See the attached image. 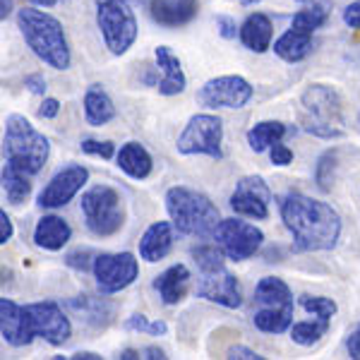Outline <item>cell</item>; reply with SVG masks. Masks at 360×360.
Wrapping results in <instances>:
<instances>
[{
    "label": "cell",
    "mask_w": 360,
    "mask_h": 360,
    "mask_svg": "<svg viewBox=\"0 0 360 360\" xmlns=\"http://www.w3.org/2000/svg\"><path fill=\"white\" fill-rule=\"evenodd\" d=\"M281 217L293 233L295 248L305 252L332 250L341 233V219L327 202L305 195H286L281 202Z\"/></svg>",
    "instance_id": "1"
},
{
    "label": "cell",
    "mask_w": 360,
    "mask_h": 360,
    "mask_svg": "<svg viewBox=\"0 0 360 360\" xmlns=\"http://www.w3.org/2000/svg\"><path fill=\"white\" fill-rule=\"evenodd\" d=\"M17 25L29 49L34 51L46 65L65 70L70 65V49L65 41L63 25L56 17L34 8H22L17 13Z\"/></svg>",
    "instance_id": "2"
},
{
    "label": "cell",
    "mask_w": 360,
    "mask_h": 360,
    "mask_svg": "<svg viewBox=\"0 0 360 360\" xmlns=\"http://www.w3.org/2000/svg\"><path fill=\"white\" fill-rule=\"evenodd\" d=\"M51 144L41 132L34 130L25 115H10L3 137V159L8 166L27 176H37L49 159Z\"/></svg>",
    "instance_id": "3"
},
{
    "label": "cell",
    "mask_w": 360,
    "mask_h": 360,
    "mask_svg": "<svg viewBox=\"0 0 360 360\" xmlns=\"http://www.w3.org/2000/svg\"><path fill=\"white\" fill-rule=\"evenodd\" d=\"M166 209L173 226L185 236H212L221 224L219 209L207 195L190 188H171L166 193Z\"/></svg>",
    "instance_id": "4"
},
{
    "label": "cell",
    "mask_w": 360,
    "mask_h": 360,
    "mask_svg": "<svg viewBox=\"0 0 360 360\" xmlns=\"http://www.w3.org/2000/svg\"><path fill=\"white\" fill-rule=\"evenodd\" d=\"M303 127L310 135L334 139L346 132L344 103L339 94L324 84H315L303 94Z\"/></svg>",
    "instance_id": "5"
},
{
    "label": "cell",
    "mask_w": 360,
    "mask_h": 360,
    "mask_svg": "<svg viewBox=\"0 0 360 360\" xmlns=\"http://www.w3.org/2000/svg\"><path fill=\"white\" fill-rule=\"evenodd\" d=\"M255 300L259 310L252 315V322L259 332L283 334L293 322V295L281 278L266 276L255 288Z\"/></svg>",
    "instance_id": "6"
},
{
    "label": "cell",
    "mask_w": 360,
    "mask_h": 360,
    "mask_svg": "<svg viewBox=\"0 0 360 360\" xmlns=\"http://www.w3.org/2000/svg\"><path fill=\"white\" fill-rule=\"evenodd\" d=\"M96 22L111 53L123 56L137 39V20L130 0H96Z\"/></svg>",
    "instance_id": "7"
},
{
    "label": "cell",
    "mask_w": 360,
    "mask_h": 360,
    "mask_svg": "<svg viewBox=\"0 0 360 360\" xmlns=\"http://www.w3.org/2000/svg\"><path fill=\"white\" fill-rule=\"evenodd\" d=\"M82 214L91 233L113 236L123 226V205L120 197L108 185H94L82 195Z\"/></svg>",
    "instance_id": "8"
},
{
    "label": "cell",
    "mask_w": 360,
    "mask_h": 360,
    "mask_svg": "<svg viewBox=\"0 0 360 360\" xmlns=\"http://www.w3.org/2000/svg\"><path fill=\"white\" fill-rule=\"evenodd\" d=\"M178 152L207 154L212 159H221V120L209 113L193 115L183 135L178 137Z\"/></svg>",
    "instance_id": "9"
},
{
    "label": "cell",
    "mask_w": 360,
    "mask_h": 360,
    "mask_svg": "<svg viewBox=\"0 0 360 360\" xmlns=\"http://www.w3.org/2000/svg\"><path fill=\"white\" fill-rule=\"evenodd\" d=\"M214 238H217V245L226 252V257L236 259V262L252 257L264 240L262 231L255 229L248 221H240V219H226V221H221L219 229L214 231Z\"/></svg>",
    "instance_id": "10"
},
{
    "label": "cell",
    "mask_w": 360,
    "mask_h": 360,
    "mask_svg": "<svg viewBox=\"0 0 360 360\" xmlns=\"http://www.w3.org/2000/svg\"><path fill=\"white\" fill-rule=\"evenodd\" d=\"M137 259L130 252L98 255L94 259V276L101 293H118L137 278Z\"/></svg>",
    "instance_id": "11"
},
{
    "label": "cell",
    "mask_w": 360,
    "mask_h": 360,
    "mask_svg": "<svg viewBox=\"0 0 360 360\" xmlns=\"http://www.w3.org/2000/svg\"><path fill=\"white\" fill-rule=\"evenodd\" d=\"M252 98V86L238 75L209 79L197 91V101L209 108H243Z\"/></svg>",
    "instance_id": "12"
},
{
    "label": "cell",
    "mask_w": 360,
    "mask_h": 360,
    "mask_svg": "<svg viewBox=\"0 0 360 360\" xmlns=\"http://www.w3.org/2000/svg\"><path fill=\"white\" fill-rule=\"evenodd\" d=\"M86 178H89V171L79 164H70L65 168H60V171L51 178V183L44 188V193L39 195V205L46 209L68 205V202L84 188Z\"/></svg>",
    "instance_id": "13"
},
{
    "label": "cell",
    "mask_w": 360,
    "mask_h": 360,
    "mask_svg": "<svg viewBox=\"0 0 360 360\" xmlns=\"http://www.w3.org/2000/svg\"><path fill=\"white\" fill-rule=\"evenodd\" d=\"M269 202L271 193L266 183L257 176H248L236 185L233 195H231V207L236 214L252 219H266L269 217Z\"/></svg>",
    "instance_id": "14"
},
{
    "label": "cell",
    "mask_w": 360,
    "mask_h": 360,
    "mask_svg": "<svg viewBox=\"0 0 360 360\" xmlns=\"http://www.w3.org/2000/svg\"><path fill=\"white\" fill-rule=\"evenodd\" d=\"M27 307H29V315H32L37 336H44V339L53 346L65 344L70 339L72 327H70V319L63 315V310L58 307V303H53V300H44V303H34Z\"/></svg>",
    "instance_id": "15"
},
{
    "label": "cell",
    "mask_w": 360,
    "mask_h": 360,
    "mask_svg": "<svg viewBox=\"0 0 360 360\" xmlns=\"http://www.w3.org/2000/svg\"><path fill=\"white\" fill-rule=\"evenodd\" d=\"M197 293H200V298H207V300H212V303H219L224 307H240L243 303L238 278L231 274V271H226V266H219V269H212V271H202Z\"/></svg>",
    "instance_id": "16"
},
{
    "label": "cell",
    "mask_w": 360,
    "mask_h": 360,
    "mask_svg": "<svg viewBox=\"0 0 360 360\" xmlns=\"http://www.w3.org/2000/svg\"><path fill=\"white\" fill-rule=\"evenodd\" d=\"M0 332L10 346H27L37 336L29 307H20L5 298L0 300Z\"/></svg>",
    "instance_id": "17"
},
{
    "label": "cell",
    "mask_w": 360,
    "mask_h": 360,
    "mask_svg": "<svg viewBox=\"0 0 360 360\" xmlns=\"http://www.w3.org/2000/svg\"><path fill=\"white\" fill-rule=\"evenodd\" d=\"M149 13L159 25L164 27H180L190 22L197 15L195 0H152Z\"/></svg>",
    "instance_id": "18"
},
{
    "label": "cell",
    "mask_w": 360,
    "mask_h": 360,
    "mask_svg": "<svg viewBox=\"0 0 360 360\" xmlns=\"http://www.w3.org/2000/svg\"><path fill=\"white\" fill-rule=\"evenodd\" d=\"M173 245V231L171 224L166 221H156L147 229V233L142 236V243H139V255L147 262H159L168 255V250Z\"/></svg>",
    "instance_id": "19"
},
{
    "label": "cell",
    "mask_w": 360,
    "mask_h": 360,
    "mask_svg": "<svg viewBox=\"0 0 360 360\" xmlns=\"http://www.w3.org/2000/svg\"><path fill=\"white\" fill-rule=\"evenodd\" d=\"M156 65L164 72V77L156 84L161 94H166V96L180 94V91L185 89V75H183V70H180L178 58L168 51V46H159V49H156Z\"/></svg>",
    "instance_id": "20"
},
{
    "label": "cell",
    "mask_w": 360,
    "mask_h": 360,
    "mask_svg": "<svg viewBox=\"0 0 360 360\" xmlns=\"http://www.w3.org/2000/svg\"><path fill=\"white\" fill-rule=\"evenodd\" d=\"M72 236V229L60 217H44L34 229V243L44 250H60Z\"/></svg>",
    "instance_id": "21"
},
{
    "label": "cell",
    "mask_w": 360,
    "mask_h": 360,
    "mask_svg": "<svg viewBox=\"0 0 360 360\" xmlns=\"http://www.w3.org/2000/svg\"><path fill=\"white\" fill-rule=\"evenodd\" d=\"M188 281H190L188 266L176 264V266L166 269L164 274L156 278L154 288L159 291L161 300H164L166 305H173V303H178V300H183L185 291H188Z\"/></svg>",
    "instance_id": "22"
},
{
    "label": "cell",
    "mask_w": 360,
    "mask_h": 360,
    "mask_svg": "<svg viewBox=\"0 0 360 360\" xmlns=\"http://www.w3.org/2000/svg\"><path fill=\"white\" fill-rule=\"evenodd\" d=\"M240 41L255 53H264L271 44V22L262 13H255L240 27Z\"/></svg>",
    "instance_id": "23"
},
{
    "label": "cell",
    "mask_w": 360,
    "mask_h": 360,
    "mask_svg": "<svg viewBox=\"0 0 360 360\" xmlns=\"http://www.w3.org/2000/svg\"><path fill=\"white\" fill-rule=\"evenodd\" d=\"M310 49H312V34L303 32V29H295V27L288 29L283 37H278L274 44L276 56L288 63L303 60V58L310 53Z\"/></svg>",
    "instance_id": "24"
},
{
    "label": "cell",
    "mask_w": 360,
    "mask_h": 360,
    "mask_svg": "<svg viewBox=\"0 0 360 360\" xmlns=\"http://www.w3.org/2000/svg\"><path fill=\"white\" fill-rule=\"evenodd\" d=\"M118 166L123 168L130 178H147L152 173V156L147 149L137 142H127L123 149L118 152Z\"/></svg>",
    "instance_id": "25"
},
{
    "label": "cell",
    "mask_w": 360,
    "mask_h": 360,
    "mask_svg": "<svg viewBox=\"0 0 360 360\" xmlns=\"http://www.w3.org/2000/svg\"><path fill=\"white\" fill-rule=\"evenodd\" d=\"M84 115L91 125H106L108 120H113L115 115V106L113 101L108 98L106 91L101 86H89L84 94Z\"/></svg>",
    "instance_id": "26"
},
{
    "label": "cell",
    "mask_w": 360,
    "mask_h": 360,
    "mask_svg": "<svg viewBox=\"0 0 360 360\" xmlns=\"http://www.w3.org/2000/svg\"><path fill=\"white\" fill-rule=\"evenodd\" d=\"M329 15H332V3H329V0H312V3H307L303 10L295 13L291 27L315 34V29L322 27L324 22L329 20Z\"/></svg>",
    "instance_id": "27"
},
{
    "label": "cell",
    "mask_w": 360,
    "mask_h": 360,
    "mask_svg": "<svg viewBox=\"0 0 360 360\" xmlns=\"http://www.w3.org/2000/svg\"><path fill=\"white\" fill-rule=\"evenodd\" d=\"M283 135H286V125L278 123V120H264V123H257L248 132V142L252 147V152L259 154L271 144L281 142Z\"/></svg>",
    "instance_id": "28"
},
{
    "label": "cell",
    "mask_w": 360,
    "mask_h": 360,
    "mask_svg": "<svg viewBox=\"0 0 360 360\" xmlns=\"http://www.w3.org/2000/svg\"><path fill=\"white\" fill-rule=\"evenodd\" d=\"M29 178L32 176L17 171V168H13V166H8V164L3 166V190L13 205H20V202L27 200V195L32 193V183H29Z\"/></svg>",
    "instance_id": "29"
},
{
    "label": "cell",
    "mask_w": 360,
    "mask_h": 360,
    "mask_svg": "<svg viewBox=\"0 0 360 360\" xmlns=\"http://www.w3.org/2000/svg\"><path fill=\"white\" fill-rule=\"evenodd\" d=\"M329 322H332V319L315 317L312 322H298V324H293V327H291V339L295 341V344H300V346L317 344V341L322 339L324 334H327Z\"/></svg>",
    "instance_id": "30"
},
{
    "label": "cell",
    "mask_w": 360,
    "mask_h": 360,
    "mask_svg": "<svg viewBox=\"0 0 360 360\" xmlns=\"http://www.w3.org/2000/svg\"><path fill=\"white\" fill-rule=\"evenodd\" d=\"M300 305L305 307L310 315L332 319L336 315V303L332 298H322V295H300Z\"/></svg>",
    "instance_id": "31"
},
{
    "label": "cell",
    "mask_w": 360,
    "mask_h": 360,
    "mask_svg": "<svg viewBox=\"0 0 360 360\" xmlns=\"http://www.w3.org/2000/svg\"><path fill=\"white\" fill-rule=\"evenodd\" d=\"M224 255H226L224 250H219L214 245H202L193 250V257H195V262L200 264L202 271H212V269L224 266Z\"/></svg>",
    "instance_id": "32"
},
{
    "label": "cell",
    "mask_w": 360,
    "mask_h": 360,
    "mask_svg": "<svg viewBox=\"0 0 360 360\" xmlns=\"http://www.w3.org/2000/svg\"><path fill=\"white\" fill-rule=\"evenodd\" d=\"M127 329H135V332H144V334H166V322H147V317L142 315H135L127 319Z\"/></svg>",
    "instance_id": "33"
},
{
    "label": "cell",
    "mask_w": 360,
    "mask_h": 360,
    "mask_svg": "<svg viewBox=\"0 0 360 360\" xmlns=\"http://www.w3.org/2000/svg\"><path fill=\"white\" fill-rule=\"evenodd\" d=\"M334 159H336V156L332 152H327L317 164L315 176H317V183H319V188H322V190H329V183H332V176H327V173H329V168H334Z\"/></svg>",
    "instance_id": "34"
},
{
    "label": "cell",
    "mask_w": 360,
    "mask_h": 360,
    "mask_svg": "<svg viewBox=\"0 0 360 360\" xmlns=\"http://www.w3.org/2000/svg\"><path fill=\"white\" fill-rule=\"evenodd\" d=\"M82 149L86 154H96V156H101V159H111L113 152H115V147L111 142H96V139H84L82 142Z\"/></svg>",
    "instance_id": "35"
},
{
    "label": "cell",
    "mask_w": 360,
    "mask_h": 360,
    "mask_svg": "<svg viewBox=\"0 0 360 360\" xmlns=\"http://www.w3.org/2000/svg\"><path fill=\"white\" fill-rule=\"evenodd\" d=\"M291 161H293V152L286 147V144H281V142L271 144V164H276V166H288Z\"/></svg>",
    "instance_id": "36"
},
{
    "label": "cell",
    "mask_w": 360,
    "mask_h": 360,
    "mask_svg": "<svg viewBox=\"0 0 360 360\" xmlns=\"http://www.w3.org/2000/svg\"><path fill=\"white\" fill-rule=\"evenodd\" d=\"M344 22L351 29H360V0L351 3L348 8L344 10Z\"/></svg>",
    "instance_id": "37"
},
{
    "label": "cell",
    "mask_w": 360,
    "mask_h": 360,
    "mask_svg": "<svg viewBox=\"0 0 360 360\" xmlns=\"http://www.w3.org/2000/svg\"><path fill=\"white\" fill-rule=\"evenodd\" d=\"M89 305H91V300L86 298V295H82V298H77V300H72V303H70V307H72V310H84V307H89ZM101 310H103V303H98L94 310H89L86 315H91V319L101 317Z\"/></svg>",
    "instance_id": "38"
},
{
    "label": "cell",
    "mask_w": 360,
    "mask_h": 360,
    "mask_svg": "<svg viewBox=\"0 0 360 360\" xmlns=\"http://www.w3.org/2000/svg\"><path fill=\"white\" fill-rule=\"evenodd\" d=\"M229 358H238V360H262V356H257L255 351H250L245 346H233L229 351Z\"/></svg>",
    "instance_id": "39"
},
{
    "label": "cell",
    "mask_w": 360,
    "mask_h": 360,
    "mask_svg": "<svg viewBox=\"0 0 360 360\" xmlns=\"http://www.w3.org/2000/svg\"><path fill=\"white\" fill-rule=\"evenodd\" d=\"M217 27H219V32H221L224 39L236 37V22L231 20V17H217Z\"/></svg>",
    "instance_id": "40"
},
{
    "label": "cell",
    "mask_w": 360,
    "mask_h": 360,
    "mask_svg": "<svg viewBox=\"0 0 360 360\" xmlns=\"http://www.w3.org/2000/svg\"><path fill=\"white\" fill-rule=\"evenodd\" d=\"M10 238H13V221H10V217L5 212H0V243H8Z\"/></svg>",
    "instance_id": "41"
},
{
    "label": "cell",
    "mask_w": 360,
    "mask_h": 360,
    "mask_svg": "<svg viewBox=\"0 0 360 360\" xmlns=\"http://www.w3.org/2000/svg\"><path fill=\"white\" fill-rule=\"evenodd\" d=\"M58 111H60V103H58L56 98H46L41 103V108H39V115H41V118H56Z\"/></svg>",
    "instance_id": "42"
},
{
    "label": "cell",
    "mask_w": 360,
    "mask_h": 360,
    "mask_svg": "<svg viewBox=\"0 0 360 360\" xmlns=\"http://www.w3.org/2000/svg\"><path fill=\"white\" fill-rule=\"evenodd\" d=\"M25 86H29V91H34V94H44L46 91V79L41 75H29L25 79Z\"/></svg>",
    "instance_id": "43"
},
{
    "label": "cell",
    "mask_w": 360,
    "mask_h": 360,
    "mask_svg": "<svg viewBox=\"0 0 360 360\" xmlns=\"http://www.w3.org/2000/svg\"><path fill=\"white\" fill-rule=\"evenodd\" d=\"M86 257L89 255L86 252H72V255H68V264L70 266H77V269H89V262H86Z\"/></svg>",
    "instance_id": "44"
},
{
    "label": "cell",
    "mask_w": 360,
    "mask_h": 360,
    "mask_svg": "<svg viewBox=\"0 0 360 360\" xmlns=\"http://www.w3.org/2000/svg\"><path fill=\"white\" fill-rule=\"evenodd\" d=\"M348 353H351V358L360 360V332L348 336Z\"/></svg>",
    "instance_id": "45"
},
{
    "label": "cell",
    "mask_w": 360,
    "mask_h": 360,
    "mask_svg": "<svg viewBox=\"0 0 360 360\" xmlns=\"http://www.w3.org/2000/svg\"><path fill=\"white\" fill-rule=\"evenodd\" d=\"M10 13H13V0H0V17H8Z\"/></svg>",
    "instance_id": "46"
},
{
    "label": "cell",
    "mask_w": 360,
    "mask_h": 360,
    "mask_svg": "<svg viewBox=\"0 0 360 360\" xmlns=\"http://www.w3.org/2000/svg\"><path fill=\"white\" fill-rule=\"evenodd\" d=\"M142 358H166V356H164V351H161V348H147Z\"/></svg>",
    "instance_id": "47"
},
{
    "label": "cell",
    "mask_w": 360,
    "mask_h": 360,
    "mask_svg": "<svg viewBox=\"0 0 360 360\" xmlns=\"http://www.w3.org/2000/svg\"><path fill=\"white\" fill-rule=\"evenodd\" d=\"M72 358H77V360H89V358H101V356H96V353H82V351H79V353H75V356Z\"/></svg>",
    "instance_id": "48"
},
{
    "label": "cell",
    "mask_w": 360,
    "mask_h": 360,
    "mask_svg": "<svg viewBox=\"0 0 360 360\" xmlns=\"http://www.w3.org/2000/svg\"><path fill=\"white\" fill-rule=\"evenodd\" d=\"M32 3H37V5H44V8H53V5L58 3V0H32Z\"/></svg>",
    "instance_id": "49"
},
{
    "label": "cell",
    "mask_w": 360,
    "mask_h": 360,
    "mask_svg": "<svg viewBox=\"0 0 360 360\" xmlns=\"http://www.w3.org/2000/svg\"><path fill=\"white\" fill-rule=\"evenodd\" d=\"M120 358H123V360H130V358H142V356H139L137 351H125V353H123V356H120Z\"/></svg>",
    "instance_id": "50"
},
{
    "label": "cell",
    "mask_w": 360,
    "mask_h": 360,
    "mask_svg": "<svg viewBox=\"0 0 360 360\" xmlns=\"http://www.w3.org/2000/svg\"><path fill=\"white\" fill-rule=\"evenodd\" d=\"M240 3H243V5H252L255 0H240Z\"/></svg>",
    "instance_id": "51"
},
{
    "label": "cell",
    "mask_w": 360,
    "mask_h": 360,
    "mask_svg": "<svg viewBox=\"0 0 360 360\" xmlns=\"http://www.w3.org/2000/svg\"><path fill=\"white\" fill-rule=\"evenodd\" d=\"M132 3H142V0H132Z\"/></svg>",
    "instance_id": "52"
},
{
    "label": "cell",
    "mask_w": 360,
    "mask_h": 360,
    "mask_svg": "<svg viewBox=\"0 0 360 360\" xmlns=\"http://www.w3.org/2000/svg\"><path fill=\"white\" fill-rule=\"evenodd\" d=\"M298 3H305V0H298Z\"/></svg>",
    "instance_id": "53"
}]
</instances>
